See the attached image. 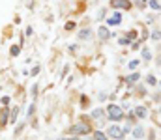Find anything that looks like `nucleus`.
Returning <instances> with one entry per match:
<instances>
[{"label": "nucleus", "mask_w": 161, "mask_h": 140, "mask_svg": "<svg viewBox=\"0 0 161 140\" xmlns=\"http://www.w3.org/2000/svg\"><path fill=\"white\" fill-rule=\"evenodd\" d=\"M107 116H109V120L118 122V120L124 118V110H122V107H118V105H109V107H107Z\"/></svg>", "instance_id": "1"}, {"label": "nucleus", "mask_w": 161, "mask_h": 140, "mask_svg": "<svg viewBox=\"0 0 161 140\" xmlns=\"http://www.w3.org/2000/svg\"><path fill=\"white\" fill-rule=\"evenodd\" d=\"M135 116L144 118V116H146V108H144V107H137V108H135Z\"/></svg>", "instance_id": "6"}, {"label": "nucleus", "mask_w": 161, "mask_h": 140, "mask_svg": "<svg viewBox=\"0 0 161 140\" xmlns=\"http://www.w3.org/2000/svg\"><path fill=\"white\" fill-rule=\"evenodd\" d=\"M143 58H144V60H150V58H152L150 49H143Z\"/></svg>", "instance_id": "14"}, {"label": "nucleus", "mask_w": 161, "mask_h": 140, "mask_svg": "<svg viewBox=\"0 0 161 140\" xmlns=\"http://www.w3.org/2000/svg\"><path fill=\"white\" fill-rule=\"evenodd\" d=\"M90 36H92L90 30H81L79 32V39H90Z\"/></svg>", "instance_id": "9"}, {"label": "nucleus", "mask_w": 161, "mask_h": 140, "mask_svg": "<svg viewBox=\"0 0 161 140\" xmlns=\"http://www.w3.org/2000/svg\"><path fill=\"white\" fill-rule=\"evenodd\" d=\"M129 37H120V45H129Z\"/></svg>", "instance_id": "18"}, {"label": "nucleus", "mask_w": 161, "mask_h": 140, "mask_svg": "<svg viewBox=\"0 0 161 140\" xmlns=\"http://www.w3.org/2000/svg\"><path fill=\"white\" fill-rule=\"evenodd\" d=\"M77 140H79V138H77Z\"/></svg>", "instance_id": "22"}, {"label": "nucleus", "mask_w": 161, "mask_h": 140, "mask_svg": "<svg viewBox=\"0 0 161 140\" xmlns=\"http://www.w3.org/2000/svg\"><path fill=\"white\" fill-rule=\"evenodd\" d=\"M146 80H148V84H152V86H154V84L157 82V80H155V77H152V75H150V77L146 79Z\"/></svg>", "instance_id": "19"}, {"label": "nucleus", "mask_w": 161, "mask_h": 140, "mask_svg": "<svg viewBox=\"0 0 161 140\" xmlns=\"http://www.w3.org/2000/svg\"><path fill=\"white\" fill-rule=\"evenodd\" d=\"M150 8H154V10H157V11H161V6H159V2H157V0H150Z\"/></svg>", "instance_id": "11"}, {"label": "nucleus", "mask_w": 161, "mask_h": 140, "mask_svg": "<svg viewBox=\"0 0 161 140\" xmlns=\"http://www.w3.org/2000/svg\"><path fill=\"white\" fill-rule=\"evenodd\" d=\"M73 28H75L73 22H67V25H66V30H73Z\"/></svg>", "instance_id": "20"}, {"label": "nucleus", "mask_w": 161, "mask_h": 140, "mask_svg": "<svg viewBox=\"0 0 161 140\" xmlns=\"http://www.w3.org/2000/svg\"><path fill=\"white\" fill-rule=\"evenodd\" d=\"M94 140H107V136H105L101 131H98V133L94 134Z\"/></svg>", "instance_id": "15"}, {"label": "nucleus", "mask_w": 161, "mask_h": 140, "mask_svg": "<svg viewBox=\"0 0 161 140\" xmlns=\"http://www.w3.org/2000/svg\"><path fill=\"white\" fill-rule=\"evenodd\" d=\"M101 116H103V110H101V108H96L94 112H92V118H96V120L101 118Z\"/></svg>", "instance_id": "12"}, {"label": "nucleus", "mask_w": 161, "mask_h": 140, "mask_svg": "<svg viewBox=\"0 0 161 140\" xmlns=\"http://www.w3.org/2000/svg\"><path fill=\"white\" fill-rule=\"evenodd\" d=\"M139 64H141L139 60H131V62H129V67H131V69H135V67L139 65Z\"/></svg>", "instance_id": "17"}, {"label": "nucleus", "mask_w": 161, "mask_h": 140, "mask_svg": "<svg viewBox=\"0 0 161 140\" xmlns=\"http://www.w3.org/2000/svg\"><path fill=\"white\" fill-rule=\"evenodd\" d=\"M19 51H21V49H19V47H13V49H11V54L15 56V54H19Z\"/></svg>", "instance_id": "21"}, {"label": "nucleus", "mask_w": 161, "mask_h": 140, "mask_svg": "<svg viewBox=\"0 0 161 140\" xmlns=\"http://www.w3.org/2000/svg\"><path fill=\"white\" fill-rule=\"evenodd\" d=\"M109 36H111V34L107 32V28H105V26H103V28H99V37H101V39H105V37H109Z\"/></svg>", "instance_id": "13"}, {"label": "nucleus", "mask_w": 161, "mask_h": 140, "mask_svg": "<svg viewBox=\"0 0 161 140\" xmlns=\"http://www.w3.org/2000/svg\"><path fill=\"white\" fill-rule=\"evenodd\" d=\"M120 21H122V15H120V13H114V15H112V17H111L109 21H107V25H111V26H114V25H118V22H120Z\"/></svg>", "instance_id": "5"}, {"label": "nucleus", "mask_w": 161, "mask_h": 140, "mask_svg": "<svg viewBox=\"0 0 161 140\" xmlns=\"http://www.w3.org/2000/svg\"><path fill=\"white\" fill-rule=\"evenodd\" d=\"M152 39H161V32H159V30L152 32Z\"/></svg>", "instance_id": "16"}, {"label": "nucleus", "mask_w": 161, "mask_h": 140, "mask_svg": "<svg viewBox=\"0 0 161 140\" xmlns=\"http://www.w3.org/2000/svg\"><path fill=\"white\" fill-rule=\"evenodd\" d=\"M111 6H112V8H124V10H129V8H131V4L127 2V0H112Z\"/></svg>", "instance_id": "4"}, {"label": "nucleus", "mask_w": 161, "mask_h": 140, "mask_svg": "<svg viewBox=\"0 0 161 140\" xmlns=\"http://www.w3.org/2000/svg\"><path fill=\"white\" fill-rule=\"evenodd\" d=\"M8 123V110L4 108V112L0 114V125H6Z\"/></svg>", "instance_id": "7"}, {"label": "nucleus", "mask_w": 161, "mask_h": 140, "mask_svg": "<svg viewBox=\"0 0 161 140\" xmlns=\"http://www.w3.org/2000/svg\"><path fill=\"white\" fill-rule=\"evenodd\" d=\"M92 129H90V125L88 123H75L73 127H71V133L73 134H88Z\"/></svg>", "instance_id": "2"}, {"label": "nucleus", "mask_w": 161, "mask_h": 140, "mask_svg": "<svg viewBox=\"0 0 161 140\" xmlns=\"http://www.w3.org/2000/svg\"><path fill=\"white\" fill-rule=\"evenodd\" d=\"M107 134H109V136H112V138H116V140L124 138V131H122L120 127H116V125H112V127H109Z\"/></svg>", "instance_id": "3"}, {"label": "nucleus", "mask_w": 161, "mask_h": 140, "mask_svg": "<svg viewBox=\"0 0 161 140\" xmlns=\"http://www.w3.org/2000/svg\"><path fill=\"white\" fill-rule=\"evenodd\" d=\"M143 134H144L143 127H135V129H133V136H135V138H141Z\"/></svg>", "instance_id": "8"}, {"label": "nucleus", "mask_w": 161, "mask_h": 140, "mask_svg": "<svg viewBox=\"0 0 161 140\" xmlns=\"http://www.w3.org/2000/svg\"><path fill=\"white\" fill-rule=\"evenodd\" d=\"M139 79H141V75H139V73H133V75H129V77H127V82H129V84H133V82H137Z\"/></svg>", "instance_id": "10"}]
</instances>
